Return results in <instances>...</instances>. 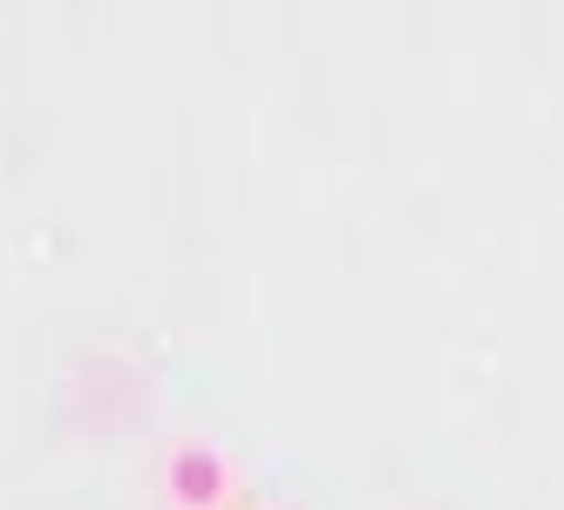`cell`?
Here are the masks:
<instances>
[{
    "instance_id": "cell-1",
    "label": "cell",
    "mask_w": 564,
    "mask_h": 510,
    "mask_svg": "<svg viewBox=\"0 0 564 510\" xmlns=\"http://www.w3.org/2000/svg\"><path fill=\"white\" fill-rule=\"evenodd\" d=\"M164 484H171L177 510H218L231 497V469L212 443H177L171 463H164Z\"/></svg>"
}]
</instances>
